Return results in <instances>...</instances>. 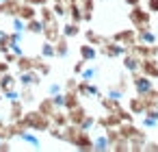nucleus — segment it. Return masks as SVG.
Here are the masks:
<instances>
[{
	"label": "nucleus",
	"instance_id": "2eb2a0df",
	"mask_svg": "<svg viewBox=\"0 0 158 152\" xmlns=\"http://www.w3.org/2000/svg\"><path fill=\"white\" fill-rule=\"evenodd\" d=\"M78 50H80V59H85L87 63H89V61H95V59L100 57V50H98L93 44H89V41H85Z\"/></svg>",
	"mask_w": 158,
	"mask_h": 152
},
{
	"label": "nucleus",
	"instance_id": "20e7f679",
	"mask_svg": "<svg viewBox=\"0 0 158 152\" xmlns=\"http://www.w3.org/2000/svg\"><path fill=\"white\" fill-rule=\"evenodd\" d=\"M132 87H134L136 96H147L154 89V80H152V76H147L143 72H136V74H132Z\"/></svg>",
	"mask_w": 158,
	"mask_h": 152
},
{
	"label": "nucleus",
	"instance_id": "393cba45",
	"mask_svg": "<svg viewBox=\"0 0 158 152\" xmlns=\"http://www.w3.org/2000/svg\"><path fill=\"white\" fill-rule=\"evenodd\" d=\"M37 9H39V7H35V5L22 2V7H20V13H18V15H22L24 20H31V18H37Z\"/></svg>",
	"mask_w": 158,
	"mask_h": 152
},
{
	"label": "nucleus",
	"instance_id": "c03bdc74",
	"mask_svg": "<svg viewBox=\"0 0 158 152\" xmlns=\"http://www.w3.org/2000/svg\"><path fill=\"white\" fill-rule=\"evenodd\" d=\"M9 150H11V143H9V139H5L0 143V152H9Z\"/></svg>",
	"mask_w": 158,
	"mask_h": 152
},
{
	"label": "nucleus",
	"instance_id": "0eeeda50",
	"mask_svg": "<svg viewBox=\"0 0 158 152\" xmlns=\"http://www.w3.org/2000/svg\"><path fill=\"white\" fill-rule=\"evenodd\" d=\"M110 39H115V41H119V44H123V46H132V44H136V28H126V31H119V33H115Z\"/></svg>",
	"mask_w": 158,
	"mask_h": 152
},
{
	"label": "nucleus",
	"instance_id": "f704fd0d",
	"mask_svg": "<svg viewBox=\"0 0 158 152\" xmlns=\"http://www.w3.org/2000/svg\"><path fill=\"white\" fill-rule=\"evenodd\" d=\"M50 100H52V104H54L56 109H65V93H63V91L50 96Z\"/></svg>",
	"mask_w": 158,
	"mask_h": 152
},
{
	"label": "nucleus",
	"instance_id": "58836bf2",
	"mask_svg": "<svg viewBox=\"0 0 158 152\" xmlns=\"http://www.w3.org/2000/svg\"><path fill=\"white\" fill-rule=\"evenodd\" d=\"M59 91H63V85H61V83H50V85H48V96H54V93H59Z\"/></svg>",
	"mask_w": 158,
	"mask_h": 152
},
{
	"label": "nucleus",
	"instance_id": "39448f33",
	"mask_svg": "<svg viewBox=\"0 0 158 152\" xmlns=\"http://www.w3.org/2000/svg\"><path fill=\"white\" fill-rule=\"evenodd\" d=\"M41 74L37 70H24V72H18V85L22 87H37L41 83Z\"/></svg>",
	"mask_w": 158,
	"mask_h": 152
},
{
	"label": "nucleus",
	"instance_id": "a19ab883",
	"mask_svg": "<svg viewBox=\"0 0 158 152\" xmlns=\"http://www.w3.org/2000/svg\"><path fill=\"white\" fill-rule=\"evenodd\" d=\"M85 65H87V61H85V59H80V61L74 65V74H78V76H80V72L85 70Z\"/></svg>",
	"mask_w": 158,
	"mask_h": 152
},
{
	"label": "nucleus",
	"instance_id": "f257e3e1",
	"mask_svg": "<svg viewBox=\"0 0 158 152\" xmlns=\"http://www.w3.org/2000/svg\"><path fill=\"white\" fill-rule=\"evenodd\" d=\"M22 124H24L26 128H31V130L48 132L50 126H52V119H50V115H46V113H41V111L37 109V111H26L24 117H22Z\"/></svg>",
	"mask_w": 158,
	"mask_h": 152
},
{
	"label": "nucleus",
	"instance_id": "a211bd4d",
	"mask_svg": "<svg viewBox=\"0 0 158 152\" xmlns=\"http://www.w3.org/2000/svg\"><path fill=\"white\" fill-rule=\"evenodd\" d=\"M39 57L41 59H54L56 57V44L54 41H50V39H46L44 44H41V48H39Z\"/></svg>",
	"mask_w": 158,
	"mask_h": 152
},
{
	"label": "nucleus",
	"instance_id": "1a4fd4ad",
	"mask_svg": "<svg viewBox=\"0 0 158 152\" xmlns=\"http://www.w3.org/2000/svg\"><path fill=\"white\" fill-rule=\"evenodd\" d=\"M147 109H149V104H147V98H145V96H136V98L130 100V111H132L134 115L143 117V115L147 113Z\"/></svg>",
	"mask_w": 158,
	"mask_h": 152
},
{
	"label": "nucleus",
	"instance_id": "7c9ffc66",
	"mask_svg": "<svg viewBox=\"0 0 158 152\" xmlns=\"http://www.w3.org/2000/svg\"><path fill=\"white\" fill-rule=\"evenodd\" d=\"M0 93H2V98H5L7 102H15V100H20V98H22V89H18V87L7 89V91H0Z\"/></svg>",
	"mask_w": 158,
	"mask_h": 152
},
{
	"label": "nucleus",
	"instance_id": "4468645a",
	"mask_svg": "<svg viewBox=\"0 0 158 152\" xmlns=\"http://www.w3.org/2000/svg\"><path fill=\"white\" fill-rule=\"evenodd\" d=\"M20 7H22V0H5V2H0V15H18L20 13Z\"/></svg>",
	"mask_w": 158,
	"mask_h": 152
},
{
	"label": "nucleus",
	"instance_id": "aec40b11",
	"mask_svg": "<svg viewBox=\"0 0 158 152\" xmlns=\"http://www.w3.org/2000/svg\"><path fill=\"white\" fill-rule=\"evenodd\" d=\"M26 31L31 35H44V20L41 18H31L26 20Z\"/></svg>",
	"mask_w": 158,
	"mask_h": 152
},
{
	"label": "nucleus",
	"instance_id": "5701e85b",
	"mask_svg": "<svg viewBox=\"0 0 158 152\" xmlns=\"http://www.w3.org/2000/svg\"><path fill=\"white\" fill-rule=\"evenodd\" d=\"M63 111H65V109H56V111L52 113V117H50V119H52V124H54V126L65 128V126L69 124V115H67V113H63Z\"/></svg>",
	"mask_w": 158,
	"mask_h": 152
},
{
	"label": "nucleus",
	"instance_id": "49530a36",
	"mask_svg": "<svg viewBox=\"0 0 158 152\" xmlns=\"http://www.w3.org/2000/svg\"><path fill=\"white\" fill-rule=\"evenodd\" d=\"M123 2H126L128 7H136V5H141V0H123Z\"/></svg>",
	"mask_w": 158,
	"mask_h": 152
},
{
	"label": "nucleus",
	"instance_id": "dca6fc26",
	"mask_svg": "<svg viewBox=\"0 0 158 152\" xmlns=\"http://www.w3.org/2000/svg\"><path fill=\"white\" fill-rule=\"evenodd\" d=\"M136 41H141V44H149V46H156V44H158V35H156L152 28H143V31H136Z\"/></svg>",
	"mask_w": 158,
	"mask_h": 152
},
{
	"label": "nucleus",
	"instance_id": "412c9836",
	"mask_svg": "<svg viewBox=\"0 0 158 152\" xmlns=\"http://www.w3.org/2000/svg\"><path fill=\"white\" fill-rule=\"evenodd\" d=\"M18 85V78L13 76V74H9V72H5V74H0V91H7V89H13Z\"/></svg>",
	"mask_w": 158,
	"mask_h": 152
},
{
	"label": "nucleus",
	"instance_id": "ddd939ff",
	"mask_svg": "<svg viewBox=\"0 0 158 152\" xmlns=\"http://www.w3.org/2000/svg\"><path fill=\"white\" fill-rule=\"evenodd\" d=\"M141 72L152 76V78H158V61L154 57H147V59H141Z\"/></svg>",
	"mask_w": 158,
	"mask_h": 152
},
{
	"label": "nucleus",
	"instance_id": "8fccbe9b",
	"mask_svg": "<svg viewBox=\"0 0 158 152\" xmlns=\"http://www.w3.org/2000/svg\"><path fill=\"white\" fill-rule=\"evenodd\" d=\"M2 141H5V137H2V132H0V143H2Z\"/></svg>",
	"mask_w": 158,
	"mask_h": 152
},
{
	"label": "nucleus",
	"instance_id": "a18cd8bd",
	"mask_svg": "<svg viewBox=\"0 0 158 152\" xmlns=\"http://www.w3.org/2000/svg\"><path fill=\"white\" fill-rule=\"evenodd\" d=\"M9 65H11V63H7V61H2V63H0V74L9 72Z\"/></svg>",
	"mask_w": 158,
	"mask_h": 152
},
{
	"label": "nucleus",
	"instance_id": "72a5a7b5",
	"mask_svg": "<svg viewBox=\"0 0 158 152\" xmlns=\"http://www.w3.org/2000/svg\"><path fill=\"white\" fill-rule=\"evenodd\" d=\"M24 104H33L35 102V91L33 87H22V98H20Z\"/></svg>",
	"mask_w": 158,
	"mask_h": 152
},
{
	"label": "nucleus",
	"instance_id": "9d476101",
	"mask_svg": "<svg viewBox=\"0 0 158 152\" xmlns=\"http://www.w3.org/2000/svg\"><path fill=\"white\" fill-rule=\"evenodd\" d=\"M39 61H41V57L33 59V57H26V54H22V57H18V61H15V67H18V72H24V70H37Z\"/></svg>",
	"mask_w": 158,
	"mask_h": 152
},
{
	"label": "nucleus",
	"instance_id": "473e14b6",
	"mask_svg": "<svg viewBox=\"0 0 158 152\" xmlns=\"http://www.w3.org/2000/svg\"><path fill=\"white\" fill-rule=\"evenodd\" d=\"M39 111H41V113H46V115H50V117H52V113H54V111H56V106H54V104H52V100H50V96H48V98H46V100H41V102H39Z\"/></svg>",
	"mask_w": 158,
	"mask_h": 152
},
{
	"label": "nucleus",
	"instance_id": "c85d7f7f",
	"mask_svg": "<svg viewBox=\"0 0 158 152\" xmlns=\"http://www.w3.org/2000/svg\"><path fill=\"white\" fill-rule=\"evenodd\" d=\"M11 31H18V33H28L26 31V20L22 15H13L11 18Z\"/></svg>",
	"mask_w": 158,
	"mask_h": 152
},
{
	"label": "nucleus",
	"instance_id": "3c124183",
	"mask_svg": "<svg viewBox=\"0 0 158 152\" xmlns=\"http://www.w3.org/2000/svg\"><path fill=\"white\" fill-rule=\"evenodd\" d=\"M0 2H5V0H0Z\"/></svg>",
	"mask_w": 158,
	"mask_h": 152
},
{
	"label": "nucleus",
	"instance_id": "de8ad7c7",
	"mask_svg": "<svg viewBox=\"0 0 158 152\" xmlns=\"http://www.w3.org/2000/svg\"><path fill=\"white\" fill-rule=\"evenodd\" d=\"M52 2H69V0H52Z\"/></svg>",
	"mask_w": 158,
	"mask_h": 152
},
{
	"label": "nucleus",
	"instance_id": "423d86ee",
	"mask_svg": "<svg viewBox=\"0 0 158 152\" xmlns=\"http://www.w3.org/2000/svg\"><path fill=\"white\" fill-rule=\"evenodd\" d=\"M15 139H20L22 143H28L33 150H41V139H39V137L35 135V130H31V128H24Z\"/></svg>",
	"mask_w": 158,
	"mask_h": 152
},
{
	"label": "nucleus",
	"instance_id": "cd10ccee",
	"mask_svg": "<svg viewBox=\"0 0 158 152\" xmlns=\"http://www.w3.org/2000/svg\"><path fill=\"white\" fill-rule=\"evenodd\" d=\"M54 44H56V57H61V59H63V57H67V54H69V44H67V37H63V35H61Z\"/></svg>",
	"mask_w": 158,
	"mask_h": 152
},
{
	"label": "nucleus",
	"instance_id": "9b49d317",
	"mask_svg": "<svg viewBox=\"0 0 158 152\" xmlns=\"http://www.w3.org/2000/svg\"><path fill=\"white\" fill-rule=\"evenodd\" d=\"M121 59H123V61H121V63H123V67H126L130 74H136V72H141V59H139L136 54L128 52V54H123Z\"/></svg>",
	"mask_w": 158,
	"mask_h": 152
},
{
	"label": "nucleus",
	"instance_id": "4c0bfd02",
	"mask_svg": "<svg viewBox=\"0 0 158 152\" xmlns=\"http://www.w3.org/2000/svg\"><path fill=\"white\" fill-rule=\"evenodd\" d=\"M9 50H11L13 54H18V57H22V54H24V50H22L20 41H9Z\"/></svg>",
	"mask_w": 158,
	"mask_h": 152
},
{
	"label": "nucleus",
	"instance_id": "ea45409f",
	"mask_svg": "<svg viewBox=\"0 0 158 152\" xmlns=\"http://www.w3.org/2000/svg\"><path fill=\"white\" fill-rule=\"evenodd\" d=\"M143 150H149V152H158V141H145Z\"/></svg>",
	"mask_w": 158,
	"mask_h": 152
},
{
	"label": "nucleus",
	"instance_id": "6e6552de",
	"mask_svg": "<svg viewBox=\"0 0 158 152\" xmlns=\"http://www.w3.org/2000/svg\"><path fill=\"white\" fill-rule=\"evenodd\" d=\"M76 91L80 93V98H82V96H85V98H98V96H100V87H98L95 83H87V80H80Z\"/></svg>",
	"mask_w": 158,
	"mask_h": 152
},
{
	"label": "nucleus",
	"instance_id": "c756f323",
	"mask_svg": "<svg viewBox=\"0 0 158 152\" xmlns=\"http://www.w3.org/2000/svg\"><path fill=\"white\" fill-rule=\"evenodd\" d=\"M106 96H108L113 102H121V100L126 98V89H121V87H110V89L106 91Z\"/></svg>",
	"mask_w": 158,
	"mask_h": 152
},
{
	"label": "nucleus",
	"instance_id": "f8f14e48",
	"mask_svg": "<svg viewBox=\"0 0 158 152\" xmlns=\"http://www.w3.org/2000/svg\"><path fill=\"white\" fill-rule=\"evenodd\" d=\"M110 148H113V143H110V137H108L106 130L93 137V150H98V152H106V150H110Z\"/></svg>",
	"mask_w": 158,
	"mask_h": 152
},
{
	"label": "nucleus",
	"instance_id": "f03ea898",
	"mask_svg": "<svg viewBox=\"0 0 158 152\" xmlns=\"http://www.w3.org/2000/svg\"><path fill=\"white\" fill-rule=\"evenodd\" d=\"M130 24L136 28V31H143V28H152V11L149 9H143L141 5L136 7H130Z\"/></svg>",
	"mask_w": 158,
	"mask_h": 152
},
{
	"label": "nucleus",
	"instance_id": "c9c22d12",
	"mask_svg": "<svg viewBox=\"0 0 158 152\" xmlns=\"http://www.w3.org/2000/svg\"><path fill=\"white\" fill-rule=\"evenodd\" d=\"M95 124H98V119H95L93 115H85V119L80 122V128H82V130H93Z\"/></svg>",
	"mask_w": 158,
	"mask_h": 152
},
{
	"label": "nucleus",
	"instance_id": "bb28decb",
	"mask_svg": "<svg viewBox=\"0 0 158 152\" xmlns=\"http://www.w3.org/2000/svg\"><path fill=\"white\" fill-rule=\"evenodd\" d=\"M52 11L56 13V18L67 20V15H69V2H52Z\"/></svg>",
	"mask_w": 158,
	"mask_h": 152
},
{
	"label": "nucleus",
	"instance_id": "2f4dec72",
	"mask_svg": "<svg viewBox=\"0 0 158 152\" xmlns=\"http://www.w3.org/2000/svg\"><path fill=\"white\" fill-rule=\"evenodd\" d=\"M85 37H87V41H89V44H93V46H95V44H104V41H106V37L98 35L93 28H87V31H85Z\"/></svg>",
	"mask_w": 158,
	"mask_h": 152
},
{
	"label": "nucleus",
	"instance_id": "4be33fe9",
	"mask_svg": "<svg viewBox=\"0 0 158 152\" xmlns=\"http://www.w3.org/2000/svg\"><path fill=\"white\" fill-rule=\"evenodd\" d=\"M98 72H100V65H85V70L80 72V80H87V83H93L95 80V76H98Z\"/></svg>",
	"mask_w": 158,
	"mask_h": 152
},
{
	"label": "nucleus",
	"instance_id": "37998d69",
	"mask_svg": "<svg viewBox=\"0 0 158 152\" xmlns=\"http://www.w3.org/2000/svg\"><path fill=\"white\" fill-rule=\"evenodd\" d=\"M22 2H28V5H35V7H44V5H48V0H22Z\"/></svg>",
	"mask_w": 158,
	"mask_h": 152
},
{
	"label": "nucleus",
	"instance_id": "09e8293b",
	"mask_svg": "<svg viewBox=\"0 0 158 152\" xmlns=\"http://www.w3.org/2000/svg\"><path fill=\"white\" fill-rule=\"evenodd\" d=\"M2 128H5V122H2V119H0V130H2Z\"/></svg>",
	"mask_w": 158,
	"mask_h": 152
},
{
	"label": "nucleus",
	"instance_id": "7ed1b4c3",
	"mask_svg": "<svg viewBox=\"0 0 158 152\" xmlns=\"http://www.w3.org/2000/svg\"><path fill=\"white\" fill-rule=\"evenodd\" d=\"M128 52H130L128 46H123V44H119V41L110 39V37H108V39L102 44V48H100V54L106 57V59H119V57H123V54H128Z\"/></svg>",
	"mask_w": 158,
	"mask_h": 152
},
{
	"label": "nucleus",
	"instance_id": "6ab92c4d",
	"mask_svg": "<svg viewBox=\"0 0 158 152\" xmlns=\"http://www.w3.org/2000/svg\"><path fill=\"white\" fill-rule=\"evenodd\" d=\"M24 102L22 100H15V102H11V109H9V122H18V119H22L24 117Z\"/></svg>",
	"mask_w": 158,
	"mask_h": 152
},
{
	"label": "nucleus",
	"instance_id": "a878e982",
	"mask_svg": "<svg viewBox=\"0 0 158 152\" xmlns=\"http://www.w3.org/2000/svg\"><path fill=\"white\" fill-rule=\"evenodd\" d=\"M76 106H80V93L78 91H67L65 93V109L69 111V109H76Z\"/></svg>",
	"mask_w": 158,
	"mask_h": 152
},
{
	"label": "nucleus",
	"instance_id": "79ce46f5",
	"mask_svg": "<svg viewBox=\"0 0 158 152\" xmlns=\"http://www.w3.org/2000/svg\"><path fill=\"white\" fill-rule=\"evenodd\" d=\"M147 9L152 13H158V0H147Z\"/></svg>",
	"mask_w": 158,
	"mask_h": 152
},
{
	"label": "nucleus",
	"instance_id": "e433bc0d",
	"mask_svg": "<svg viewBox=\"0 0 158 152\" xmlns=\"http://www.w3.org/2000/svg\"><path fill=\"white\" fill-rule=\"evenodd\" d=\"M141 126L143 128H158V119H154V117H149V115H143V119H141Z\"/></svg>",
	"mask_w": 158,
	"mask_h": 152
},
{
	"label": "nucleus",
	"instance_id": "b1692460",
	"mask_svg": "<svg viewBox=\"0 0 158 152\" xmlns=\"http://www.w3.org/2000/svg\"><path fill=\"white\" fill-rule=\"evenodd\" d=\"M67 115H69V124H78V126H80V122L85 119L87 111H85L82 106H76V109H69Z\"/></svg>",
	"mask_w": 158,
	"mask_h": 152
},
{
	"label": "nucleus",
	"instance_id": "f3484780",
	"mask_svg": "<svg viewBox=\"0 0 158 152\" xmlns=\"http://www.w3.org/2000/svg\"><path fill=\"white\" fill-rule=\"evenodd\" d=\"M61 35H63V37H67V39L78 37V35H80V24H78V22L67 20V22L63 24V28H61Z\"/></svg>",
	"mask_w": 158,
	"mask_h": 152
}]
</instances>
